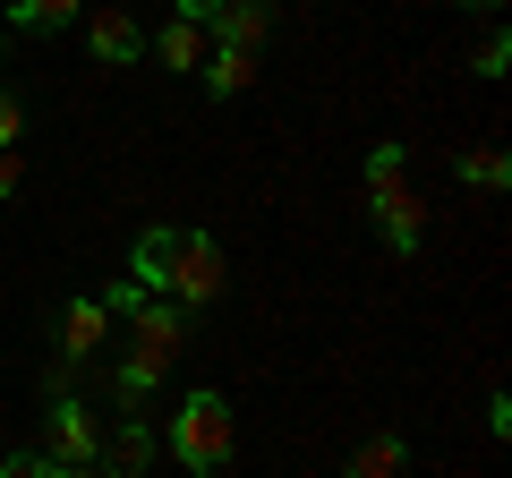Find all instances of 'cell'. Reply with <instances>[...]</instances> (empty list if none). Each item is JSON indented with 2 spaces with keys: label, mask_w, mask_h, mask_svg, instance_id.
<instances>
[{
  "label": "cell",
  "mask_w": 512,
  "mask_h": 478,
  "mask_svg": "<svg viewBox=\"0 0 512 478\" xmlns=\"http://www.w3.org/2000/svg\"><path fill=\"white\" fill-rule=\"evenodd\" d=\"M504 60H512V43H504V35H487V43H478V60H470V69H478V77H504Z\"/></svg>",
  "instance_id": "e0dca14e"
},
{
  "label": "cell",
  "mask_w": 512,
  "mask_h": 478,
  "mask_svg": "<svg viewBox=\"0 0 512 478\" xmlns=\"http://www.w3.org/2000/svg\"><path fill=\"white\" fill-rule=\"evenodd\" d=\"M0 478H52V461H43V453H9V461H0Z\"/></svg>",
  "instance_id": "ac0fdd59"
},
{
  "label": "cell",
  "mask_w": 512,
  "mask_h": 478,
  "mask_svg": "<svg viewBox=\"0 0 512 478\" xmlns=\"http://www.w3.org/2000/svg\"><path fill=\"white\" fill-rule=\"evenodd\" d=\"M103 461H111V470H128V478H146V470H154V427H146V419H120V427L103 436Z\"/></svg>",
  "instance_id": "9c48e42d"
},
{
  "label": "cell",
  "mask_w": 512,
  "mask_h": 478,
  "mask_svg": "<svg viewBox=\"0 0 512 478\" xmlns=\"http://www.w3.org/2000/svg\"><path fill=\"white\" fill-rule=\"evenodd\" d=\"M52 478H103V461H94V470H52Z\"/></svg>",
  "instance_id": "44dd1931"
},
{
  "label": "cell",
  "mask_w": 512,
  "mask_h": 478,
  "mask_svg": "<svg viewBox=\"0 0 512 478\" xmlns=\"http://www.w3.org/2000/svg\"><path fill=\"white\" fill-rule=\"evenodd\" d=\"M103 342H111V308L103 299H69V308H60V359L77 368V359H94Z\"/></svg>",
  "instance_id": "ba28073f"
},
{
  "label": "cell",
  "mask_w": 512,
  "mask_h": 478,
  "mask_svg": "<svg viewBox=\"0 0 512 478\" xmlns=\"http://www.w3.org/2000/svg\"><path fill=\"white\" fill-rule=\"evenodd\" d=\"M453 9H504V0H453Z\"/></svg>",
  "instance_id": "7402d4cb"
},
{
  "label": "cell",
  "mask_w": 512,
  "mask_h": 478,
  "mask_svg": "<svg viewBox=\"0 0 512 478\" xmlns=\"http://www.w3.org/2000/svg\"><path fill=\"white\" fill-rule=\"evenodd\" d=\"M265 26H274V9H265V0H222L214 18H205V43H214V52H256V43H265Z\"/></svg>",
  "instance_id": "52a82bcc"
},
{
  "label": "cell",
  "mask_w": 512,
  "mask_h": 478,
  "mask_svg": "<svg viewBox=\"0 0 512 478\" xmlns=\"http://www.w3.org/2000/svg\"><path fill=\"white\" fill-rule=\"evenodd\" d=\"M188 350V308H171V299H146V308L128 316V350H120V402H146L154 385H163L171 368H180Z\"/></svg>",
  "instance_id": "7a4b0ae2"
},
{
  "label": "cell",
  "mask_w": 512,
  "mask_h": 478,
  "mask_svg": "<svg viewBox=\"0 0 512 478\" xmlns=\"http://www.w3.org/2000/svg\"><path fill=\"white\" fill-rule=\"evenodd\" d=\"M367 214H376V239L393 248V257H419V239H427V205L410 197L402 180H393V188H367Z\"/></svg>",
  "instance_id": "5b68a950"
},
{
  "label": "cell",
  "mask_w": 512,
  "mask_h": 478,
  "mask_svg": "<svg viewBox=\"0 0 512 478\" xmlns=\"http://www.w3.org/2000/svg\"><path fill=\"white\" fill-rule=\"evenodd\" d=\"M461 180H470V188H487V197H495V188L512 180V163H504L495 146H478V154H461Z\"/></svg>",
  "instance_id": "5bb4252c"
},
{
  "label": "cell",
  "mask_w": 512,
  "mask_h": 478,
  "mask_svg": "<svg viewBox=\"0 0 512 478\" xmlns=\"http://www.w3.org/2000/svg\"><path fill=\"white\" fill-rule=\"evenodd\" d=\"M171 461H180V470H197V478H214L222 461H231V444H239V419H231V402H222V393H188L180 410H171Z\"/></svg>",
  "instance_id": "3957f363"
},
{
  "label": "cell",
  "mask_w": 512,
  "mask_h": 478,
  "mask_svg": "<svg viewBox=\"0 0 512 478\" xmlns=\"http://www.w3.org/2000/svg\"><path fill=\"white\" fill-rule=\"evenodd\" d=\"M86 18V0H18L9 9V26H26V35H60V26Z\"/></svg>",
  "instance_id": "4fadbf2b"
},
{
  "label": "cell",
  "mask_w": 512,
  "mask_h": 478,
  "mask_svg": "<svg viewBox=\"0 0 512 478\" xmlns=\"http://www.w3.org/2000/svg\"><path fill=\"white\" fill-rule=\"evenodd\" d=\"M205 52H214V43H205V26H188V18H171L163 35H154V60H163V69H205Z\"/></svg>",
  "instance_id": "8fae6325"
},
{
  "label": "cell",
  "mask_w": 512,
  "mask_h": 478,
  "mask_svg": "<svg viewBox=\"0 0 512 478\" xmlns=\"http://www.w3.org/2000/svg\"><path fill=\"white\" fill-rule=\"evenodd\" d=\"M214 9H222V0H180V18H188V26H205Z\"/></svg>",
  "instance_id": "ffe728a7"
},
{
  "label": "cell",
  "mask_w": 512,
  "mask_h": 478,
  "mask_svg": "<svg viewBox=\"0 0 512 478\" xmlns=\"http://www.w3.org/2000/svg\"><path fill=\"white\" fill-rule=\"evenodd\" d=\"M18 180H26V163H18V146L0 154V197H18Z\"/></svg>",
  "instance_id": "d6986e66"
},
{
  "label": "cell",
  "mask_w": 512,
  "mask_h": 478,
  "mask_svg": "<svg viewBox=\"0 0 512 478\" xmlns=\"http://www.w3.org/2000/svg\"><path fill=\"white\" fill-rule=\"evenodd\" d=\"M43 427H52V470H94L103 461V427H94V410L77 402V393H52V410H43Z\"/></svg>",
  "instance_id": "277c9868"
},
{
  "label": "cell",
  "mask_w": 512,
  "mask_h": 478,
  "mask_svg": "<svg viewBox=\"0 0 512 478\" xmlns=\"http://www.w3.org/2000/svg\"><path fill=\"white\" fill-rule=\"evenodd\" d=\"M402 163H410L402 137H393V146H376V154H367V188H393V180H402Z\"/></svg>",
  "instance_id": "9a60e30c"
},
{
  "label": "cell",
  "mask_w": 512,
  "mask_h": 478,
  "mask_svg": "<svg viewBox=\"0 0 512 478\" xmlns=\"http://www.w3.org/2000/svg\"><path fill=\"white\" fill-rule=\"evenodd\" d=\"M402 470H410V444H402V436H367L359 453H350L342 478H402Z\"/></svg>",
  "instance_id": "7c38bea8"
},
{
  "label": "cell",
  "mask_w": 512,
  "mask_h": 478,
  "mask_svg": "<svg viewBox=\"0 0 512 478\" xmlns=\"http://www.w3.org/2000/svg\"><path fill=\"white\" fill-rule=\"evenodd\" d=\"M128 282H137V291L146 299H171V308H214L222 299V248L205 231H180V222H154L146 239H137V257H128Z\"/></svg>",
  "instance_id": "6da1fadb"
},
{
  "label": "cell",
  "mask_w": 512,
  "mask_h": 478,
  "mask_svg": "<svg viewBox=\"0 0 512 478\" xmlns=\"http://www.w3.org/2000/svg\"><path fill=\"white\" fill-rule=\"evenodd\" d=\"M205 94H214V103H231V94H248L256 86V52H205Z\"/></svg>",
  "instance_id": "30bf717a"
},
{
  "label": "cell",
  "mask_w": 512,
  "mask_h": 478,
  "mask_svg": "<svg viewBox=\"0 0 512 478\" xmlns=\"http://www.w3.org/2000/svg\"><path fill=\"white\" fill-rule=\"evenodd\" d=\"M86 52L103 60V69H128V60L146 52V35H137V18H128L120 0H94L86 9Z\"/></svg>",
  "instance_id": "8992f818"
},
{
  "label": "cell",
  "mask_w": 512,
  "mask_h": 478,
  "mask_svg": "<svg viewBox=\"0 0 512 478\" xmlns=\"http://www.w3.org/2000/svg\"><path fill=\"white\" fill-rule=\"evenodd\" d=\"M18 137H26V103H18V94H9V86H0V154L18 146Z\"/></svg>",
  "instance_id": "2e32d148"
}]
</instances>
